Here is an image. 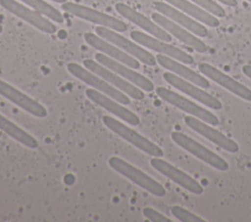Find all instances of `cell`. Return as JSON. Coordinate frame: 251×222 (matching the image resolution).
Returning a JSON list of instances; mask_svg holds the SVG:
<instances>
[{
	"label": "cell",
	"instance_id": "1",
	"mask_svg": "<svg viewBox=\"0 0 251 222\" xmlns=\"http://www.w3.org/2000/svg\"><path fill=\"white\" fill-rule=\"evenodd\" d=\"M108 163L113 170L126 177L153 196L164 197L166 195V189L162 186V184L151 178L142 170L131 165L125 159L118 156H111L108 160Z\"/></svg>",
	"mask_w": 251,
	"mask_h": 222
},
{
	"label": "cell",
	"instance_id": "2",
	"mask_svg": "<svg viewBox=\"0 0 251 222\" xmlns=\"http://www.w3.org/2000/svg\"><path fill=\"white\" fill-rule=\"evenodd\" d=\"M102 120L105 126L108 127L111 131H113L115 134H117L126 142L130 143L137 149L146 153L147 155L156 157L163 156V150L159 146H157L144 136L140 135L133 129L129 128L126 124L117 120L116 118L109 115H104Z\"/></svg>",
	"mask_w": 251,
	"mask_h": 222
},
{
	"label": "cell",
	"instance_id": "3",
	"mask_svg": "<svg viewBox=\"0 0 251 222\" xmlns=\"http://www.w3.org/2000/svg\"><path fill=\"white\" fill-rule=\"evenodd\" d=\"M67 69L73 76L76 77L77 79L81 80L87 85L93 87L95 90H98L106 94L107 96L113 98L122 105H128L130 103L129 97L126 94L115 88L102 77L98 76L86 67H82L80 65L76 63H69L67 65Z\"/></svg>",
	"mask_w": 251,
	"mask_h": 222
},
{
	"label": "cell",
	"instance_id": "4",
	"mask_svg": "<svg viewBox=\"0 0 251 222\" xmlns=\"http://www.w3.org/2000/svg\"><path fill=\"white\" fill-rule=\"evenodd\" d=\"M62 9L75 17L91 22L100 26H105L120 32L127 30V25L121 20L83 5L67 1L62 4Z\"/></svg>",
	"mask_w": 251,
	"mask_h": 222
},
{
	"label": "cell",
	"instance_id": "5",
	"mask_svg": "<svg viewBox=\"0 0 251 222\" xmlns=\"http://www.w3.org/2000/svg\"><path fill=\"white\" fill-rule=\"evenodd\" d=\"M171 137L176 145H178L180 148L187 151L197 158L201 159L205 163L209 164L210 166L220 171H226L228 169V163L223 157H221L219 155L215 154L211 150L207 149L189 136L181 132L175 131L172 133Z\"/></svg>",
	"mask_w": 251,
	"mask_h": 222
},
{
	"label": "cell",
	"instance_id": "6",
	"mask_svg": "<svg viewBox=\"0 0 251 222\" xmlns=\"http://www.w3.org/2000/svg\"><path fill=\"white\" fill-rule=\"evenodd\" d=\"M156 94L162 100L176 107L177 109L183 111L184 112L211 124L212 126H216L220 123L219 118L210 111L196 105L192 101L180 96L176 92L169 90L165 87H157Z\"/></svg>",
	"mask_w": 251,
	"mask_h": 222
},
{
	"label": "cell",
	"instance_id": "7",
	"mask_svg": "<svg viewBox=\"0 0 251 222\" xmlns=\"http://www.w3.org/2000/svg\"><path fill=\"white\" fill-rule=\"evenodd\" d=\"M95 31H96L97 35H99L100 37L104 38L105 40L113 43L120 49L125 50L126 53H128L130 56L134 57L141 63H143L147 66H150V67H153L157 64L156 57H154L151 53H149L148 51H146L145 49H143L136 43H134V42L130 41L129 39L117 33L113 29L99 25L95 28Z\"/></svg>",
	"mask_w": 251,
	"mask_h": 222
},
{
	"label": "cell",
	"instance_id": "8",
	"mask_svg": "<svg viewBox=\"0 0 251 222\" xmlns=\"http://www.w3.org/2000/svg\"><path fill=\"white\" fill-rule=\"evenodd\" d=\"M83 66L90 71L102 77L115 88L126 94L128 97L134 100H142L144 98V92L140 88H138L134 84H131L129 81L123 78L122 76H120L113 70L109 69L108 67H104L103 65L99 64L98 62H95L90 59H85L83 61Z\"/></svg>",
	"mask_w": 251,
	"mask_h": 222
},
{
	"label": "cell",
	"instance_id": "9",
	"mask_svg": "<svg viewBox=\"0 0 251 222\" xmlns=\"http://www.w3.org/2000/svg\"><path fill=\"white\" fill-rule=\"evenodd\" d=\"M130 37L136 43H138L146 48H149L155 52H158L159 54L173 58L180 63H183L186 65H191L194 63V59L190 55H188L184 51L180 50L179 48L175 47L161 39L152 37L148 34H145L141 31H137V30L131 31Z\"/></svg>",
	"mask_w": 251,
	"mask_h": 222
},
{
	"label": "cell",
	"instance_id": "10",
	"mask_svg": "<svg viewBox=\"0 0 251 222\" xmlns=\"http://www.w3.org/2000/svg\"><path fill=\"white\" fill-rule=\"evenodd\" d=\"M163 77L167 83L172 85L174 88L179 90L180 92H183L184 94L192 97L193 99L197 100L198 102L202 103L203 105L207 106L208 108H211L213 110H221L223 105L220 100H218L213 95L205 92L201 87L198 85L185 80L178 75L173 73V72H165L163 74Z\"/></svg>",
	"mask_w": 251,
	"mask_h": 222
},
{
	"label": "cell",
	"instance_id": "11",
	"mask_svg": "<svg viewBox=\"0 0 251 222\" xmlns=\"http://www.w3.org/2000/svg\"><path fill=\"white\" fill-rule=\"evenodd\" d=\"M0 6L9 11L11 14L24 20L29 24L33 25L40 31L53 34L57 31V27L48 19L43 17L37 11L30 10L29 8L20 4L16 0H0Z\"/></svg>",
	"mask_w": 251,
	"mask_h": 222
},
{
	"label": "cell",
	"instance_id": "12",
	"mask_svg": "<svg viewBox=\"0 0 251 222\" xmlns=\"http://www.w3.org/2000/svg\"><path fill=\"white\" fill-rule=\"evenodd\" d=\"M150 164L158 172L168 177L169 179H171L183 189L187 190L188 192L195 195L203 194L204 188L198 181H196L194 178H192L185 172L181 171L180 169L176 168V166L172 165L170 162L160 157L153 156V158L150 160Z\"/></svg>",
	"mask_w": 251,
	"mask_h": 222
},
{
	"label": "cell",
	"instance_id": "13",
	"mask_svg": "<svg viewBox=\"0 0 251 222\" xmlns=\"http://www.w3.org/2000/svg\"><path fill=\"white\" fill-rule=\"evenodd\" d=\"M95 60L99 64L103 65L104 67H108L109 69L113 70L114 72H116L117 74L122 76L123 78L131 82L132 84H134L141 90H143L145 92H151L154 90V84L150 79H148L144 75L138 73L137 71H135L133 68L127 67L126 65H125L115 59H112L102 53L95 54Z\"/></svg>",
	"mask_w": 251,
	"mask_h": 222
},
{
	"label": "cell",
	"instance_id": "14",
	"mask_svg": "<svg viewBox=\"0 0 251 222\" xmlns=\"http://www.w3.org/2000/svg\"><path fill=\"white\" fill-rule=\"evenodd\" d=\"M184 122L189 128L196 131L198 134L205 137L206 139L213 142L214 144L218 145L225 151L229 152V153H237L238 152L239 147L235 141L226 137V135H224L217 129L213 128L207 122H205L195 116H192V115L184 116Z\"/></svg>",
	"mask_w": 251,
	"mask_h": 222
},
{
	"label": "cell",
	"instance_id": "15",
	"mask_svg": "<svg viewBox=\"0 0 251 222\" xmlns=\"http://www.w3.org/2000/svg\"><path fill=\"white\" fill-rule=\"evenodd\" d=\"M152 20L159 24L162 28H164L166 31H168L171 35L175 36L176 39H178L180 42L184 43L188 47L192 48L193 50L199 52V53H205L207 51L206 44L198 39L192 32H190L187 29H184L179 25L178 23L175 22L174 21L170 20L169 18L165 17L164 15L160 13H153L151 15Z\"/></svg>",
	"mask_w": 251,
	"mask_h": 222
},
{
	"label": "cell",
	"instance_id": "16",
	"mask_svg": "<svg viewBox=\"0 0 251 222\" xmlns=\"http://www.w3.org/2000/svg\"><path fill=\"white\" fill-rule=\"evenodd\" d=\"M116 11L123 16L125 19L128 20L129 22H133L137 26L141 27L154 37L161 39L166 42L172 41V35L166 31L164 28H162L159 24H157L154 21H151L146 16L142 15L141 13L137 12L133 8L124 4V3H117L115 5Z\"/></svg>",
	"mask_w": 251,
	"mask_h": 222
},
{
	"label": "cell",
	"instance_id": "17",
	"mask_svg": "<svg viewBox=\"0 0 251 222\" xmlns=\"http://www.w3.org/2000/svg\"><path fill=\"white\" fill-rule=\"evenodd\" d=\"M0 95L19 108L27 111L28 113L36 117H45L47 116L46 109L37 101L33 100L24 92L18 90L11 84L7 83L0 79Z\"/></svg>",
	"mask_w": 251,
	"mask_h": 222
},
{
	"label": "cell",
	"instance_id": "18",
	"mask_svg": "<svg viewBox=\"0 0 251 222\" xmlns=\"http://www.w3.org/2000/svg\"><path fill=\"white\" fill-rule=\"evenodd\" d=\"M85 94L89 100H91L98 106L102 107L103 109H105L112 114L116 115L117 117L121 118L122 120L126 121V123H129L132 126H136L139 124V122H140L139 117L134 112H132L128 109L123 107L121 103H119L118 101L114 100L113 98L107 96L106 94H104L98 90L90 89V88L86 89Z\"/></svg>",
	"mask_w": 251,
	"mask_h": 222
},
{
	"label": "cell",
	"instance_id": "19",
	"mask_svg": "<svg viewBox=\"0 0 251 222\" xmlns=\"http://www.w3.org/2000/svg\"><path fill=\"white\" fill-rule=\"evenodd\" d=\"M198 69L204 76H207L212 81L226 88L229 92L235 94L236 96L242 98L243 100L251 101V89L239 83L238 81L228 76L227 74L222 72L215 67L207 63H200L198 65Z\"/></svg>",
	"mask_w": 251,
	"mask_h": 222
},
{
	"label": "cell",
	"instance_id": "20",
	"mask_svg": "<svg viewBox=\"0 0 251 222\" xmlns=\"http://www.w3.org/2000/svg\"><path fill=\"white\" fill-rule=\"evenodd\" d=\"M84 40L88 45H90L94 49L104 53L105 55H107L108 57H110L112 59H115V60L126 65L127 67H129L133 69L139 68V67H140L137 59L130 56L129 54L123 52L122 49H120L119 47H116L113 43L105 40L104 38L100 37L99 35H96L91 32H86V33H84Z\"/></svg>",
	"mask_w": 251,
	"mask_h": 222
},
{
	"label": "cell",
	"instance_id": "21",
	"mask_svg": "<svg viewBox=\"0 0 251 222\" xmlns=\"http://www.w3.org/2000/svg\"><path fill=\"white\" fill-rule=\"evenodd\" d=\"M154 8L165 17L183 26L185 29L189 30L193 34L199 37H206L208 35V29L196 20L190 18V16L181 13L176 7L166 4L164 2H155Z\"/></svg>",
	"mask_w": 251,
	"mask_h": 222
},
{
	"label": "cell",
	"instance_id": "22",
	"mask_svg": "<svg viewBox=\"0 0 251 222\" xmlns=\"http://www.w3.org/2000/svg\"><path fill=\"white\" fill-rule=\"evenodd\" d=\"M157 63L163 67L164 68L170 70L171 72L178 75L179 77L188 80L196 85H198L201 88H209L210 87V82L205 78L204 76L200 75L196 71L188 68L183 65V63H180L173 58H170L168 56L158 54L156 56Z\"/></svg>",
	"mask_w": 251,
	"mask_h": 222
},
{
	"label": "cell",
	"instance_id": "23",
	"mask_svg": "<svg viewBox=\"0 0 251 222\" xmlns=\"http://www.w3.org/2000/svg\"><path fill=\"white\" fill-rule=\"evenodd\" d=\"M172 6L176 7L179 11H182L186 15L192 17L193 19L205 23L211 27H217L220 25V21L212 14L206 10L198 7L187 0H165Z\"/></svg>",
	"mask_w": 251,
	"mask_h": 222
},
{
	"label": "cell",
	"instance_id": "24",
	"mask_svg": "<svg viewBox=\"0 0 251 222\" xmlns=\"http://www.w3.org/2000/svg\"><path fill=\"white\" fill-rule=\"evenodd\" d=\"M0 130H2L7 135H9L10 137H12L13 139L20 142L21 144L25 145L27 148L35 149L38 147V142L33 136H31L26 131L22 129L16 123L6 118L1 113H0Z\"/></svg>",
	"mask_w": 251,
	"mask_h": 222
},
{
	"label": "cell",
	"instance_id": "25",
	"mask_svg": "<svg viewBox=\"0 0 251 222\" xmlns=\"http://www.w3.org/2000/svg\"><path fill=\"white\" fill-rule=\"evenodd\" d=\"M21 1H23L26 5L30 6L35 11H37L38 13L47 17L48 19H50L56 22H59V23L64 22V17L62 16V14L57 9H55L53 6H51L50 4L45 2L44 0H21Z\"/></svg>",
	"mask_w": 251,
	"mask_h": 222
},
{
	"label": "cell",
	"instance_id": "26",
	"mask_svg": "<svg viewBox=\"0 0 251 222\" xmlns=\"http://www.w3.org/2000/svg\"><path fill=\"white\" fill-rule=\"evenodd\" d=\"M171 212L177 220L182 222H205L201 217L179 205H174L171 208Z\"/></svg>",
	"mask_w": 251,
	"mask_h": 222
},
{
	"label": "cell",
	"instance_id": "27",
	"mask_svg": "<svg viewBox=\"0 0 251 222\" xmlns=\"http://www.w3.org/2000/svg\"><path fill=\"white\" fill-rule=\"evenodd\" d=\"M198 6H200L202 9L206 10L210 14L224 18L226 16V11L224 10L223 7H221L218 3H216L214 0H191Z\"/></svg>",
	"mask_w": 251,
	"mask_h": 222
},
{
	"label": "cell",
	"instance_id": "28",
	"mask_svg": "<svg viewBox=\"0 0 251 222\" xmlns=\"http://www.w3.org/2000/svg\"><path fill=\"white\" fill-rule=\"evenodd\" d=\"M143 215L153 222H171V220L151 207H145L143 209Z\"/></svg>",
	"mask_w": 251,
	"mask_h": 222
},
{
	"label": "cell",
	"instance_id": "29",
	"mask_svg": "<svg viewBox=\"0 0 251 222\" xmlns=\"http://www.w3.org/2000/svg\"><path fill=\"white\" fill-rule=\"evenodd\" d=\"M242 72L251 79V65H245L242 67Z\"/></svg>",
	"mask_w": 251,
	"mask_h": 222
},
{
	"label": "cell",
	"instance_id": "30",
	"mask_svg": "<svg viewBox=\"0 0 251 222\" xmlns=\"http://www.w3.org/2000/svg\"><path fill=\"white\" fill-rule=\"evenodd\" d=\"M220 2H222L223 4L229 6V7H235L237 5V1L236 0H218Z\"/></svg>",
	"mask_w": 251,
	"mask_h": 222
},
{
	"label": "cell",
	"instance_id": "31",
	"mask_svg": "<svg viewBox=\"0 0 251 222\" xmlns=\"http://www.w3.org/2000/svg\"><path fill=\"white\" fill-rule=\"evenodd\" d=\"M52 1L57 2V3H65V2H67V0H52Z\"/></svg>",
	"mask_w": 251,
	"mask_h": 222
},
{
	"label": "cell",
	"instance_id": "32",
	"mask_svg": "<svg viewBox=\"0 0 251 222\" xmlns=\"http://www.w3.org/2000/svg\"><path fill=\"white\" fill-rule=\"evenodd\" d=\"M3 31V26L0 24V33Z\"/></svg>",
	"mask_w": 251,
	"mask_h": 222
},
{
	"label": "cell",
	"instance_id": "33",
	"mask_svg": "<svg viewBox=\"0 0 251 222\" xmlns=\"http://www.w3.org/2000/svg\"><path fill=\"white\" fill-rule=\"evenodd\" d=\"M247 1H249V2H251V0H247Z\"/></svg>",
	"mask_w": 251,
	"mask_h": 222
}]
</instances>
